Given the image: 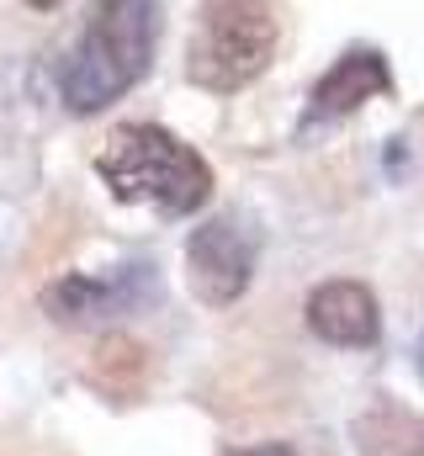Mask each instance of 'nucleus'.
I'll use <instances>...</instances> for the list:
<instances>
[{
	"mask_svg": "<svg viewBox=\"0 0 424 456\" xmlns=\"http://www.w3.org/2000/svg\"><path fill=\"white\" fill-rule=\"evenodd\" d=\"M361 456H424V414L404 403H371L355 419Z\"/></svg>",
	"mask_w": 424,
	"mask_h": 456,
	"instance_id": "6e6552de",
	"label": "nucleus"
},
{
	"mask_svg": "<svg viewBox=\"0 0 424 456\" xmlns=\"http://www.w3.org/2000/svg\"><path fill=\"white\" fill-rule=\"evenodd\" d=\"M223 456H298V452H292V446H276V441H271V446H233V452H223Z\"/></svg>",
	"mask_w": 424,
	"mask_h": 456,
	"instance_id": "9d476101",
	"label": "nucleus"
},
{
	"mask_svg": "<svg viewBox=\"0 0 424 456\" xmlns=\"http://www.w3.org/2000/svg\"><path fill=\"white\" fill-rule=\"evenodd\" d=\"M281 48L276 0H202L186 43V80L212 96L255 86Z\"/></svg>",
	"mask_w": 424,
	"mask_h": 456,
	"instance_id": "7ed1b4c3",
	"label": "nucleus"
},
{
	"mask_svg": "<svg viewBox=\"0 0 424 456\" xmlns=\"http://www.w3.org/2000/svg\"><path fill=\"white\" fill-rule=\"evenodd\" d=\"M27 5H37V11H48V5H59V0H27Z\"/></svg>",
	"mask_w": 424,
	"mask_h": 456,
	"instance_id": "9b49d317",
	"label": "nucleus"
},
{
	"mask_svg": "<svg viewBox=\"0 0 424 456\" xmlns=\"http://www.w3.org/2000/svg\"><path fill=\"white\" fill-rule=\"evenodd\" d=\"M255 255H260V233L244 218H208L186 244V281L208 308H228L249 292L255 276Z\"/></svg>",
	"mask_w": 424,
	"mask_h": 456,
	"instance_id": "39448f33",
	"label": "nucleus"
},
{
	"mask_svg": "<svg viewBox=\"0 0 424 456\" xmlns=\"http://www.w3.org/2000/svg\"><path fill=\"white\" fill-rule=\"evenodd\" d=\"M308 330L323 345H339V350H366V345L382 340V314H377V297L371 287L350 281V276H334L308 292Z\"/></svg>",
	"mask_w": 424,
	"mask_h": 456,
	"instance_id": "0eeeda50",
	"label": "nucleus"
},
{
	"mask_svg": "<svg viewBox=\"0 0 424 456\" xmlns=\"http://www.w3.org/2000/svg\"><path fill=\"white\" fill-rule=\"evenodd\" d=\"M149 303H159L154 265H122L111 276H64L43 292V314L69 330H96V324L127 319Z\"/></svg>",
	"mask_w": 424,
	"mask_h": 456,
	"instance_id": "20e7f679",
	"label": "nucleus"
},
{
	"mask_svg": "<svg viewBox=\"0 0 424 456\" xmlns=\"http://www.w3.org/2000/svg\"><path fill=\"white\" fill-rule=\"evenodd\" d=\"M91 382H102L106 393L127 398V393L143 382V345H133V340H102V350H96V366H91Z\"/></svg>",
	"mask_w": 424,
	"mask_h": 456,
	"instance_id": "1a4fd4ad",
	"label": "nucleus"
},
{
	"mask_svg": "<svg viewBox=\"0 0 424 456\" xmlns=\"http://www.w3.org/2000/svg\"><path fill=\"white\" fill-rule=\"evenodd\" d=\"M154 43H159L154 0H96L80 43L69 48L64 75H59L69 112L91 117L111 107L117 96H127L154 64Z\"/></svg>",
	"mask_w": 424,
	"mask_h": 456,
	"instance_id": "f03ea898",
	"label": "nucleus"
},
{
	"mask_svg": "<svg viewBox=\"0 0 424 456\" xmlns=\"http://www.w3.org/2000/svg\"><path fill=\"white\" fill-rule=\"evenodd\" d=\"M387 91H393L387 59H382L377 48H345V53L323 69V80L314 86V96H308V122H303V127L339 122V117L361 112L371 96H387Z\"/></svg>",
	"mask_w": 424,
	"mask_h": 456,
	"instance_id": "423d86ee",
	"label": "nucleus"
},
{
	"mask_svg": "<svg viewBox=\"0 0 424 456\" xmlns=\"http://www.w3.org/2000/svg\"><path fill=\"white\" fill-rule=\"evenodd\" d=\"M96 175L111 186L117 202L127 208H154L165 218H186L212 197V170L208 159L181 143L175 133L154 122H122L106 133L96 149Z\"/></svg>",
	"mask_w": 424,
	"mask_h": 456,
	"instance_id": "f257e3e1",
	"label": "nucleus"
}]
</instances>
